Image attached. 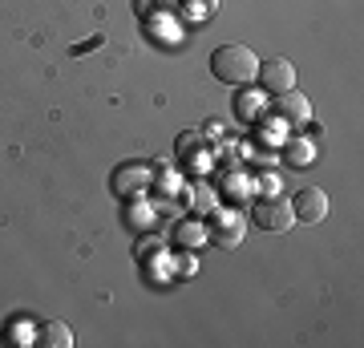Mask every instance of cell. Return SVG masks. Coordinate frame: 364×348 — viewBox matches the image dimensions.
I'll use <instances>...</instances> for the list:
<instances>
[{
    "label": "cell",
    "mask_w": 364,
    "mask_h": 348,
    "mask_svg": "<svg viewBox=\"0 0 364 348\" xmlns=\"http://www.w3.org/2000/svg\"><path fill=\"white\" fill-rule=\"evenodd\" d=\"M210 73L223 85H251L255 73H259V57L247 45H219L210 53Z\"/></svg>",
    "instance_id": "6da1fadb"
},
{
    "label": "cell",
    "mask_w": 364,
    "mask_h": 348,
    "mask_svg": "<svg viewBox=\"0 0 364 348\" xmlns=\"http://www.w3.org/2000/svg\"><path fill=\"white\" fill-rule=\"evenodd\" d=\"M251 219H255V227H263V231H291L296 211H291V199H284V194H267V199L255 203Z\"/></svg>",
    "instance_id": "7a4b0ae2"
},
{
    "label": "cell",
    "mask_w": 364,
    "mask_h": 348,
    "mask_svg": "<svg viewBox=\"0 0 364 348\" xmlns=\"http://www.w3.org/2000/svg\"><path fill=\"white\" fill-rule=\"evenodd\" d=\"M259 85L272 97H279V93H287V90H296V65L287 61V57H267V61H259Z\"/></svg>",
    "instance_id": "3957f363"
},
{
    "label": "cell",
    "mask_w": 364,
    "mask_h": 348,
    "mask_svg": "<svg viewBox=\"0 0 364 348\" xmlns=\"http://www.w3.org/2000/svg\"><path fill=\"white\" fill-rule=\"evenodd\" d=\"M291 211H296V223H320L328 215V194L316 191V186H304L291 199Z\"/></svg>",
    "instance_id": "277c9868"
},
{
    "label": "cell",
    "mask_w": 364,
    "mask_h": 348,
    "mask_svg": "<svg viewBox=\"0 0 364 348\" xmlns=\"http://www.w3.org/2000/svg\"><path fill=\"white\" fill-rule=\"evenodd\" d=\"M275 114H279V122H287L291 130H299V126H308L312 105H308V97H304V93L287 90V93H279V97H275Z\"/></svg>",
    "instance_id": "5b68a950"
},
{
    "label": "cell",
    "mask_w": 364,
    "mask_h": 348,
    "mask_svg": "<svg viewBox=\"0 0 364 348\" xmlns=\"http://www.w3.org/2000/svg\"><path fill=\"white\" fill-rule=\"evenodd\" d=\"M210 239L219 247H235L239 239H243V215H235V211H227V215H215V227H210Z\"/></svg>",
    "instance_id": "8992f818"
},
{
    "label": "cell",
    "mask_w": 364,
    "mask_h": 348,
    "mask_svg": "<svg viewBox=\"0 0 364 348\" xmlns=\"http://www.w3.org/2000/svg\"><path fill=\"white\" fill-rule=\"evenodd\" d=\"M146 182H150V174H146L142 167H117L114 170V194H122V199L138 194Z\"/></svg>",
    "instance_id": "52a82bcc"
},
{
    "label": "cell",
    "mask_w": 364,
    "mask_h": 348,
    "mask_svg": "<svg viewBox=\"0 0 364 348\" xmlns=\"http://www.w3.org/2000/svg\"><path fill=\"white\" fill-rule=\"evenodd\" d=\"M37 344H41V348H69V344H73V332H69V324L49 320V324H41Z\"/></svg>",
    "instance_id": "ba28073f"
},
{
    "label": "cell",
    "mask_w": 364,
    "mask_h": 348,
    "mask_svg": "<svg viewBox=\"0 0 364 348\" xmlns=\"http://www.w3.org/2000/svg\"><path fill=\"white\" fill-rule=\"evenodd\" d=\"M284 158L291 162V167H312V158H316V146L308 142V138H291V142L284 146Z\"/></svg>",
    "instance_id": "9c48e42d"
},
{
    "label": "cell",
    "mask_w": 364,
    "mask_h": 348,
    "mask_svg": "<svg viewBox=\"0 0 364 348\" xmlns=\"http://www.w3.org/2000/svg\"><path fill=\"white\" fill-rule=\"evenodd\" d=\"M203 235H207V231H203V223H198V219H186V223L178 227V243H182V247H191V243H198Z\"/></svg>",
    "instance_id": "30bf717a"
},
{
    "label": "cell",
    "mask_w": 364,
    "mask_h": 348,
    "mask_svg": "<svg viewBox=\"0 0 364 348\" xmlns=\"http://www.w3.org/2000/svg\"><path fill=\"white\" fill-rule=\"evenodd\" d=\"M191 206H195V211H210V206H215L207 186H195V191H191Z\"/></svg>",
    "instance_id": "8fae6325"
},
{
    "label": "cell",
    "mask_w": 364,
    "mask_h": 348,
    "mask_svg": "<svg viewBox=\"0 0 364 348\" xmlns=\"http://www.w3.org/2000/svg\"><path fill=\"white\" fill-rule=\"evenodd\" d=\"M191 150H198V134H191V130H186V134L178 138V154H191Z\"/></svg>",
    "instance_id": "7c38bea8"
},
{
    "label": "cell",
    "mask_w": 364,
    "mask_h": 348,
    "mask_svg": "<svg viewBox=\"0 0 364 348\" xmlns=\"http://www.w3.org/2000/svg\"><path fill=\"white\" fill-rule=\"evenodd\" d=\"M154 247H162V239H142V243H138V255H150Z\"/></svg>",
    "instance_id": "4fadbf2b"
},
{
    "label": "cell",
    "mask_w": 364,
    "mask_h": 348,
    "mask_svg": "<svg viewBox=\"0 0 364 348\" xmlns=\"http://www.w3.org/2000/svg\"><path fill=\"white\" fill-rule=\"evenodd\" d=\"M203 4H215V0H203Z\"/></svg>",
    "instance_id": "5bb4252c"
}]
</instances>
